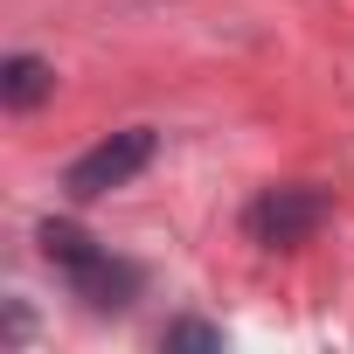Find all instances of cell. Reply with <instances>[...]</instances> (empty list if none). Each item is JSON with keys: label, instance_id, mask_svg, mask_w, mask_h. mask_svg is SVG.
<instances>
[{"label": "cell", "instance_id": "cell-1", "mask_svg": "<svg viewBox=\"0 0 354 354\" xmlns=\"http://www.w3.org/2000/svg\"><path fill=\"white\" fill-rule=\"evenodd\" d=\"M42 257L63 264L70 292H77L84 306H97V313H118V306H132V292H139V264L97 250V243H91L84 230H70V223H42Z\"/></svg>", "mask_w": 354, "mask_h": 354}, {"label": "cell", "instance_id": "cell-2", "mask_svg": "<svg viewBox=\"0 0 354 354\" xmlns=\"http://www.w3.org/2000/svg\"><path fill=\"white\" fill-rule=\"evenodd\" d=\"M146 160H153V132H146V125H125V132H111L104 146H91V153H84V160L63 174V188H70L77 202H97V195L125 188Z\"/></svg>", "mask_w": 354, "mask_h": 354}, {"label": "cell", "instance_id": "cell-3", "mask_svg": "<svg viewBox=\"0 0 354 354\" xmlns=\"http://www.w3.org/2000/svg\"><path fill=\"white\" fill-rule=\"evenodd\" d=\"M319 223H326V195H319V188H264V195L250 202V236L271 243V250L306 243Z\"/></svg>", "mask_w": 354, "mask_h": 354}, {"label": "cell", "instance_id": "cell-4", "mask_svg": "<svg viewBox=\"0 0 354 354\" xmlns=\"http://www.w3.org/2000/svg\"><path fill=\"white\" fill-rule=\"evenodd\" d=\"M49 91H56V70L42 56H8V70H0V104L8 111H35Z\"/></svg>", "mask_w": 354, "mask_h": 354}, {"label": "cell", "instance_id": "cell-5", "mask_svg": "<svg viewBox=\"0 0 354 354\" xmlns=\"http://www.w3.org/2000/svg\"><path fill=\"white\" fill-rule=\"evenodd\" d=\"M167 347H195V354H223V333L202 326V319H181V326H167Z\"/></svg>", "mask_w": 354, "mask_h": 354}]
</instances>
